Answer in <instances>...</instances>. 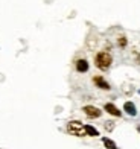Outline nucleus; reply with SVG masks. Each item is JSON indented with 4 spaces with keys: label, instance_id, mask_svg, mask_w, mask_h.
I'll use <instances>...</instances> for the list:
<instances>
[{
    "label": "nucleus",
    "instance_id": "2",
    "mask_svg": "<svg viewBox=\"0 0 140 149\" xmlns=\"http://www.w3.org/2000/svg\"><path fill=\"white\" fill-rule=\"evenodd\" d=\"M65 130L70 135H75V137H85L87 132H85V125L82 123L81 120H70Z\"/></svg>",
    "mask_w": 140,
    "mask_h": 149
},
{
    "label": "nucleus",
    "instance_id": "6",
    "mask_svg": "<svg viewBox=\"0 0 140 149\" xmlns=\"http://www.w3.org/2000/svg\"><path fill=\"white\" fill-rule=\"evenodd\" d=\"M104 111H107L110 114V116H114V117H122V111L119 110V108L114 105V104H111V102H107L104 105Z\"/></svg>",
    "mask_w": 140,
    "mask_h": 149
},
{
    "label": "nucleus",
    "instance_id": "10",
    "mask_svg": "<svg viewBox=\"0 0 140 149\" xmlns=\"http://www.w3.org/2000/svg\"><path fill=\"white\" fill-rule=\"evenodd\" d=\"M104 128H105L107 132H111V131H114L116 123H114L113 120H107V122H104Z\"/></svg>",
    "mask_w": 140,
    "mask_h": 149
},
{
    "label": "nucleus",
    "instance_id": "3",
    "mask_svg": "<svg viewBox=\"0 0 140 149\" xmlns=\"http://www.w3.org/2000/svg\"><path fill=\"white\" fill-rule=\"evenodd\" d=\"M82 111L88 119H99L102 116V110H99L95 105H85V107H82Z\"/></svg>",
    "mask_w": 140,
    "mask_h": 149
},
{
    "label": "nucleus",
    "instance_id": "9",
    "mask_svg": "<svg viewBox=\"0 0 140 149\" xmlns=\"http://www.w3.org/2000/svg\"><path fill=\"white\" fill-rule=\"evenodd\" d=\"M85 132L88 137H99V131L93 125H85Z\"/></svg>",
    "mask_w": 140,
    "mask_h": 149
},
{
    "label": "nucleus",
    "instance_id": "13",
    "mask_svg": "<svg viewBox=\"0 0 140 149\" xmlns=\"http://www.w3.org/2000/svg\"><path fill=\"white\" fill-rule=\"evenodd\" d=\"M137 131H139V134H140V126H137Z\"/></svg>",
    "mask_w": 140,
    "mask_h": 149
},
{
    "label": "nucleus",
    "instance_id": "12",
    "mask_svg": "<svg viewBox=\"0 0 140 149\" xmlns=\"http://www.w3.org/2000/svg\"><path fill=\"white\" fill-rule=\"evenodd\" d=\"M134 58H136V61L140 64V53H137V52H134Z\"/></svg>",
    "mask_w": 140,
    "mask_h": 149
},
{
    "label": "nucleus",
    "instance_id": "8",
    "mask_svg": "<svg viewBox=\"0 0 140 149\" xmlns=\"http://www.w3.org/2000/svg\"><path fill=\"white\" fill-rule=\"evenodd\" d=\"M102 143L107 149H117V145H116V141L114 140H111L108 137H102Z\"/></svg>",
    "mask_w": 140,
    "mask_h": 149
},
{
    "label": "nucleus",
    "instance_id": "7",
    "mask_svg": "<svg viewBox=\"0 0 140 149\" xmlns=\"http://www.w3.org/2000/svg\"><path fill=\"white\" fill-rule=\"evenodd\" d=\"M123 111L128 114V116H131V117L137 116V107H136L134 102H131V100H126V102L123 104Z\"/></svg>",
    "mask_w": 140,
    "mask_h": 149
},
{
    "label": "nucleus",
    "instance_id": "4",
    "mask_svg": "<svg viewBox=\"0 0 140 149\" xmlns=\"http://www.w3.org/2000/svg\"><path fill=\"white\" fill-rule=\"evenodd\" d=\"M93 84H95L99 90H104V91H110L111 90L110 82L102 76V74H96V76H93Z\"/></svg>",
    "mask_w": 140,
    "mask_h": 149
},
{
    "label": "nucleus",
    "instance_id": "11",
    "mask_svg": "<svg viewBox=\"0 0 140 149\" xmlns=\"http://www.w3.org/2000/svg\"><path fill=\"white\" fill-rule=\"evenodd\" d=\"M126 44H128V40H126L125 35H120L117 37V46L120 47V49H123V47H126Z\"/></svg>",
    "mask_w": 140,
    "mask_h": 149
},
{
    "label": "nucleus",
    "instance_id": "1",
    "mask_svg": "<svg viewBox=\"0 0 140 149\" xmlns=\"http://www.w3.org/2000/svg\"><path fill=\"white\" fill-rule=\"evenodd\" d=\"M113 64V56L110 55V52L107 50H101L95 55V65L98 67L99 70L107 72Z\"/></svg>",
    "mask_w": 140,
    "mask_h": 149
},
{
    "label": "nucleus",
    "instance_id": "5",
    "mask_svg": "<svg viewBox=\"0 0 140 149\" xmlns=\"http://www.w3.org/2000/svg\"><path fill=\"white\" fill-rule=\"evenodd\" d=\"M88 69H90V64L85 58H79V59L75 61V70L78 73H87Z\"/></svg>",
    "mask_w": 140,
    "mask_h": 149
}]
</instances>
